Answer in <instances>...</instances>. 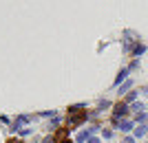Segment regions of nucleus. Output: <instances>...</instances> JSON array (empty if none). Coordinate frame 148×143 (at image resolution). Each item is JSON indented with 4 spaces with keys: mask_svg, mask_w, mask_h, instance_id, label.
<instances>
[{
    "mask_svg": "<svg viewBox=\"0 0 148 143\" xmlns=\"http://www.w3.org/2000/svg\"><path fill=\"white\" fill-rule=\"evenodd\" d=\"M7 143H22V141H20V139H9Z\"/></svg>",
    "mask_w": 148,
    "mask_h": 143,
    "instance_id": "3",
    "label": "nucleus"
},
{
    "mask_svg": "<svg viewBox=\"0 0 148 143\" xmlns=\"http://www.w3.org/2000/svg\"><path fill=\"white\" fill-rule=\"evenodd\" d=\"M71 112V125H80L84 119H86V110H80V108H73Z\"/></svg>",
    "mask_w": 148,
    "mask_h": 143,
    "instance_id": "1",
    "label": "nucleus"
},
{
    "mask_svg": "<svg viewBox=\"0 0 148 143\" xmlns=\"http://www.w3.org/2000/svg\"><path fill=\"white\" fill-rule=\"evenodd\" d=\"M66 139H69V128H60L53 137V143H69Z\"/></svg>",
    "mask_w": 148,
    "mask_h": 143,
    "instance_id": "2",
    "label": "nucleus"
}]
</instances>
